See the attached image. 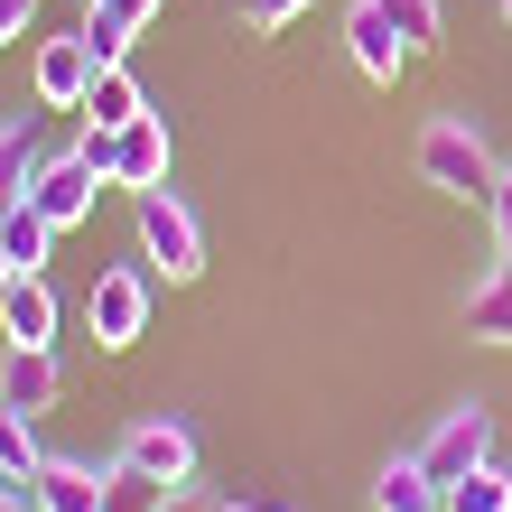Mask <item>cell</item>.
<instances>
[{
	"label": "cell",
	"instance_id": "1",
	"mask_svg": "<svg viewBox=\"0 0 512 512\" xmlns=\"http://www.w3.org/2000/svg\"><path fill=\"white\" fill-rule=\"evenodd\" d=\"M419 177H429L438 196H466V205H494V187H503V168H494V149L475 140L457 112H438L429 131H419Z\"/></svg>",
	"mask_w": 512,
	"mask_h": 512
},
{
	"label": "cell",
	"instance_id": "2",
	"mask_svg": "<svg viewBox=\"0 0 512 512\" xmlns=\"http://www.w3.org/2000/svg\"><path fill=\"white\" fill-rule=\"evenodd\" d=\"M131 224H140V261H159L168 280H196V270H205V233H196V215L168 187L131 196Z\"/></svg>",
	"mask_w": 512,
	"mask_h": 512
},
{
	"label": "cell",
	"instance_id": "3",
	"mask_svg": "<svg viewBox=\"0 0 512 512\" xmlns=\"http://www.w3.org/2000/svg\"><path fill=\"white\" fill-rule=\"evenodd\" d=\"M419 466H429L438 485H457V475H475V466H494V410H485V401H466V410H447L438 429H429V447H419Z\"/></svg>",
	"mask_w": 512,
	"mask_h": 512
},
{
	"label": "cell",
	"instance_id": "4",
	"mask_svg": "<svg viewBox=\"0 0 512 512\" xmlns=\"http://www.w3.org/2000/svg\"><path fill=\"white\" fill-rule=\"evenodd\" d=\"M84 326H94V345H103V354L140 345V326H149V280H140V270H94V298H84Z\"/></svg>",
	"mask_w": 512,
	"mask_h": 512
},
{
	"label": "cell",
	"instance_id": "5",
	"mask_svg": "<svg viewBox=\"0 0 512 512\" xmlns=\"http://www.w3.org/2000/svg\"><path fill=\"white\" fill-rule=\"evenodd\" d=\"M56 401H66V364H56V345H10V354H0V410L47 419Z\"/></svg>",
	"mask_w": 512,
	"mask_h": 512
},
{
	"label": "cell",
	"instance_id": "6",
	"mask_svg": "<svg viewBox=\"0 0 512 512\" xmlns=\"http://www.w3.org/2000/svg\"><path fill=\"white\" fill-rule=\"evenodd\" d=\"M94 187H103V177L84 168L75 149H56V159H38V177H28V205H38V215L66 233V224H84V215H94Z\"/></svg>",
	"mask_w": 512,
	"mask_h": 512
},
{
	"label": "cell",
	"instance_id": "7",
	"mask_svg": "<svg viewBox=\"0 0 512 512\" xmlns=\"http://www.w3.org/2000/svg\"><path fill=\"white\" fill-rule=\"evenodd\" d=\"M112 187H131V196L168 187V112H140V122L112 131Z\"/></svg>",
	"mask_w": 512,
	"mask_h": 512
},
{
	"label": "cell",
	"instance_id": "8",
	"mask_svg": "<svg viewBox=\"0 0 512 512\" xmlns=\"http://www.w3.org/2000/svg\"><path fill=\"white\" fill-rule=\"evenodd\" d=\"M122 466L159 475V485H187V475H196V429H187V419H140V429L122 438Z\"/></svg>",
	"mask_w": 512,
	"mask_h": 512
},
{
	"label": "cell",
	"instance_id": "9",
	"mask_svg": "<svg viewBox=\"0 0 512 512\" xmlns=\"http://www.w3.org/2000/svg\"><path fill=\"white\" fill-rule=\"evenodd\" d=\"M345 47H354V66H364L373 84H401V66H410V38L391 28L382 0H354L345 10Z\"/></svg>",
	"mask_w": 512,
	"mask_h": 512
},
{
	"label": "cell",
	"instance_id": "10",
	"mask_svg": "<svg viewBox=\"0 0 512 512\" xmlns=\"http://www.w3.org/2000/svg\"><path fill=\"white\" fill-rule=\"evenodd\" d=\"M94 47H84V28L75 38H47L38 47V103H56V112H84V94H94Z\"/></svg>",
	"mask_w": 512,
	"mask_h": 512
},
{
	"label": "cell",
	"instance_id": "11",
	"mask_svg": "<svg viewBox=\"0 0 512 512\" xmlns=\"http://www.w3.org/2000/svg\"><path fill=\"white\" fill-rule=\"evenodd\" d=\"M0 326H10V345H56V326H66V308H56L47 270H19V280L0 289Z\"/></svg>",
	"mask_w": 512,
	"mask_h": 512
},
{
	"label": "cell",
	"instance_id": "12",
	"mask_svg": "<svg viewBox=\"0 0 512 512\" xmlns=\"http://www.w3.org/2000/svg\"><path fill=\"white\" fill-rule=\"evenodd\" d=\"M28 503L38 512H103V475L75 466V457H47L38 475H28Z\"/></svg>",
	"mask_w": 512,
	"mask_h": 512
},
{
	"label": "cell",
	"instance_id": "13",
	"mask_svg": "<svg viewBox=\"0 0 512 512\" xmlns=\"http://www.w3.org/2000/svg\"><path fill=\"white\" fill-rule=\"evenodd\" d=\"M373 512H447V485L419 457H401V466H382V485H373Z\"/></svg>",
	"mask_w": 512,
	"mask_h": 512
},
{
	"label": "cell",
	"instance_id": "14",
	"mask_svg": "<svg viewBox=\"0 0 512 512\" xmlns=\"http://www.w3.org/2000/svg\"><path fill=\"white\" fill-rule=\"evenodd\" d=\"M466 336L512 345V261H494V280H475V289H466Z\"/></svg>",
	"mask_w": 512,
	"mask_h": 512
},
{
	"label": "cell",
	"instance_id": "15",
	"mask_svg": "<svg viewBox=\"0 0 512 512\" xmlns=\"http://www.w3.org/2000/svg\"><path fill=\"white\" fill-rule=\"evenodd\" d=\"M140 84H131V66H103L94 75V94H84V122H94V131H122V122H140Z\"/></svg>",
	"mask_w": 512,
	"mask_h": 512
},
{
	"label": "cell",
	"instance_id": "16",
	"mask_svg": "<svg viewBox=\"0 0 512 512\" xmlns=\"http://www.w3.org/2000/svg\"><path fill=\"white\" fill-rule=\"evenodd\" d=\"M47 243H56V224L38 215V205H10V215H0V252H10L19 270H47Z\"/></svg>",
	"mask_w": 512,
	"mask_h": 512
},
{
	"label": "cell",
	"instance_id": "17",
	"mask_svg": "<svg viewBox=\"0 0 512 512\" xmlns=\"http://www.w3.org/2000/svg\"><path fill=\"white\" fill-rule=\"evenodd\" d=\"M177 485H159V475H140V466H112L103 475V512H168Z\"/></svg>",
	"mask_w": 512,
	"mask_h": 512
},
{
	"label": "cell",
	"instance_id": "18",
	"mask_svg": "<svg viewBox=\"0 0 512 512\" xmlns=\"http://www.w3.org/2000/svg\"><path fill=\"white\" fill-rule=\"evenodd\" d=\"M38 466H47V447H38V419L0 410V475H10V485H28Z\"/></svg>",
	"mask_w": 512,
	"mask_h": 512
},
{
	"label": "cell",
	"instance_id": "19",
	"mask_svg": "<svg viewBox=\"0 0 512 512\" xmlns=\"http://www.w3.org/2000/svg\"><path fill=\"white\" fill-rule=\"evenodd\" d=\"M38 159H47V149L28 140V131H0V215H10V205H28V177H38Z\"/></svg>",
	"mask_w": 512,
	"mask_h": 512
},
{
	"label": "cell",
	"instance_id": "20",
	"mask_svg": "<svg viewBox=\"0 0 512 512\" xmlns=\"http://www.w3.org/2000/svg\"><path fill=\"white\" fill-rule=\"evenodd\" d=\"M447 512H512V475H503V466L457 475V485H447Z\"/></svg>",
	"mask_w": 512,
	"mask_h": 512
},
{
	"label": "cell",
	"instance_id": "21",
	"mask_svg": "<svg viewBox=\"0 0 512 512\" xmlns=\"http://www.w3.org/2000/svg\"><path fill=\"white\" fill-rule=\"evenodd\" d=\"M382 10H391V28L410 38V56H429V47H438V0H382Z\"/></svg>",
	"mask_w": 512,
	"mask_h": 512
},
{
	"label": "cell",
	"instance_id": "22",
	"mask_svg": "<svg viewBox=\"0 0 512 512\" xmlns=\"http://www.w3.org/2000/svg\"><path fill=\"white\" fill-rule=\"evenodd\" d=\"M84 47H94V66H122V56H131V28H112L103 10H84Z\"/></svg>",
	"mask_w": 512,
	"mask_h": 512
},
{
	"label": "cell",
	"instance_id": "23",
	"mask_svg": "<svg viewBox=\"0 0 512 512\" xmlns=\"http://www.w3.org/2000/svg\"><path fill=\"white\" fill-rule=\"evenodd\" d=\"M317 0H243V28H261V38H280L289 19H308Z\"/></svg>",
	"mask_w": 512,
	"mask_h": 512
},
{
	"label": "cell",
	"instance_id": "24",
	"mask_svg": "<svg viewBox=\"0 0 512 512\" xmlns=\"http://www.w3.org/2000/svg\"><path fill=\"white\" fill-rule=\"evenodd\" d=\"M94 10H103L112 28H131V38H140V28H149V19H159V10H168V0H94Z\"/></svg>",
	"mask_w": 512,
	"mask_h": 512
},
{
	"label": "cell",
	"instance_id": "25",
	"mask_svg": "<svg viewBox=\"0 0 512 512\" xmlns=\"http://www.w3.org/2000/svg\"><path fill=\"white\" fill-rule=\"evenodd\" d=\"M75 159L94 168V177H112V131H94V122H84V140H75Z\"/></svg>",
	"mask_w": 512,
	"mask_h": 512
},
{
	"label": "cell",
	"instance_id": "26",
	"mask_svg": "<svg viewBox=\"0 0 512 512\" xmlns=\"http://www.w3.org/2000/svg\"><path fill=\"white\" fill-rule=\"evenodd\" d=\"M494 243H503V261H512V168H503V187H494Z\"/></svg>",
	"mask_w": 512,
	"mask_h": 512
},
{
	"label": "cell",
	"instance_id": "27",
	"mask_svg": "<svg viewBox=\"0 0 512 512\" xmlns=\"http://www.w3.org/2000/svg\"><path fill=\"white\" fill-rule=\"evenodd\" d=\"M28 10H38V0H0V47H10L19 28H28Z\"/></svg>",
	"mask_w": 512,
	"mask_h": 512
},
{
	"label": "cell",
	"instance_id": "28",
	"mask_svg": "<svg viewBox=\"0 0 512 512\" xmlns=\"http://www.w3.org/2000/svg\"><path fill=\"white\" fill-rule=\"evenodd\" d=\"M0 512H38V503H28V485H10V475H0Z\"/></svg>",
	"mask_w": 512,
	"mask_h": 512
},
{
	"label": "cell",
	"instance_id": "29",
	"mask_svg": "<svg viewBox=\"0 0 512 512\" xmlns=\"http://www.w3.org/2000/svg\"><path fill=\"white\" fill-rule=\"evenodd\" d=\"M10 280H19V261H10V252H0V289H10Z\"/></svg>",
	"mask_w": 512,
	"mask_h": 512
},
{
	"label": "cell",
	"instance_id": "30",
	"mask_svg": "<svg viewBox=\"0 0 512 512\" xmlns=\"http://www.w3.org/2000/svg\"><path fill=\"white\" fill-rule=\"evenodd\" d=\"M224 512H243V503H224Z\"/></svg>",
	"mask_w": 512,
	"mask_h": 512
},
{
	"label": "cell",
	"instance_id": "31",
	"mask_svg": "<svg viewBox=\"0 0 512 512\" xmlns=\"http://www.w3.org/2000/svg\"><path fill=\"white\" fill-rule=\"evenodd\" d=\"M503 19H512V0H503Z\"/></svg>",
	"mask_w": 512,
	"mask_h": 512
}]
</instances>
